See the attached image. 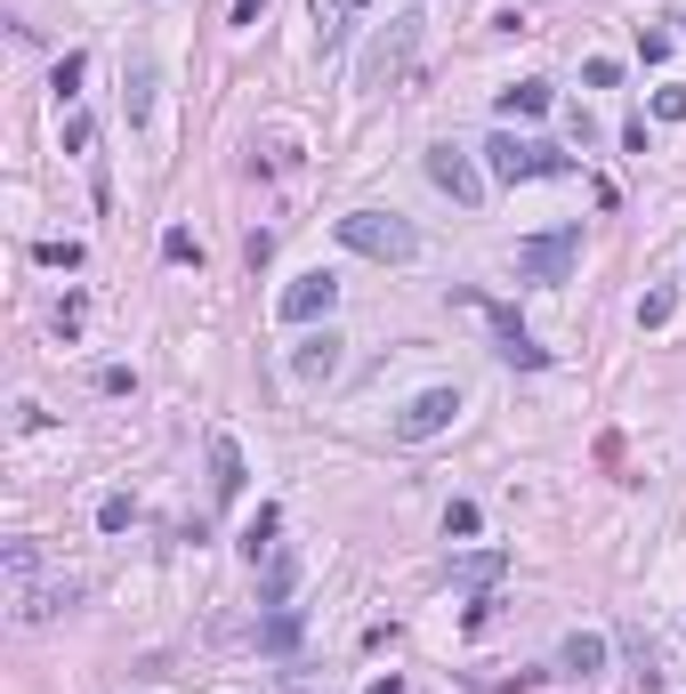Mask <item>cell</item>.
I'll use <instances>...</instances> for the list:
<instances>
[{"label":"cell","mask_w":686,"mask_h":694,"mask_svg":"<svg viewBox=\"0 0 686 694\" xmlns=\"http://www.w3.org/2000/svg\"><path fill=\"white\" fill-rule=\"evenodd\" d=\"M671 315H678V291H647L638 299V332H662Z\"/></svg>","instance_id":"23"},{"label":"cell","mask_w":686,"mask_h":694,"mask_svg":"<svg viewBox=\"0 0 686 694\" xmlns=\"http://www.w3.org/2000/svg\"><path fill=\"white\" fill-rule=\"evenodd\" d=\"M97 387H106V396H130L138 372H130V363H106V372H97Z\"/></svg>","instance_id":"30"},{"label":"cell","mask_w":686,"mask_h":694,"mask_svg":"<svg viewBox=\"0 0 686 694\" xmlns=\"http://www.w3.org/2000/svg\"><path fill=\"white\" fill-rule=\"evenodd\" d=\"M162 259H170V267H186V259H202V242L186 235V227H170V235H162Z\"/></svg>","instance_id":"26"},{"label":"cell","mask_w":686,"mask_h":694,"mask_svg":"<svg viewBox=\"0 0 686 694\" xmlns=\"http://www.w3.org/2000/svg\"><path fill=\"white\" fill-rule=\"evenodd\" d=\"M73 598H81V582H73V574H57V582H40V574H33V582H16V589H9V606H16V622H25V630H33V622H49V614H66Z\"/></svg>","instance_id":"8"},{"label":"cell","mask_w":686,"mask_h":694,"mask_svg":"<svg viewBox=\"0 0 686 694\" xmlns=\"http://www.w3.org/2000/svg\"><path fill=\"white\" fill-rule=\"evenodd\" d=\"M622 146H630V154H654V130H647V113H630V121H622Z\"/></svg>","instance_id":"28"},{"label":"cell","mask_w":686,"mask_h":694,"mask_svg":"<svg viewBox=\"0 0 686 694\" xmlns=\"http://www.w3.org/2000/svg\"><path fill=\"white\" fill-rule=\"evenodd\" d=\"M275 534H283V508H275V501H259V517L243 525V558H251V565H267V549H275Z\"/></svg>","instance_id":"17"},{"label":"cell","mask_w":686,"mask_h":694,"mask_svg":"<svg viewBox=\"0 0 686 694\" xmlns=\"http://www.w3.org/2000/svg\"><path fill=\"white\" fill-rule=\"evenodd\" d=\"M259 646H267V655H291V646H299V614H291V606H275V614H267V630H259Z\"/></svg>","instance_id":"19"},{"label":"cell","mask_w":686,"mask_h":694,"mask_svg":"<svg viewBox=\"0 0 686 694\" xmlns=\"http://www.w3.org/2000/svg\"><path fill=\"white\" fill-rule=\"evenodd\" d=\"M581 81H590V89H614L622 65H614V57H590V65H581Z\"/></svg>","instance_id":"29"},{"label":"cell","mask_w":686,"mask_h":694,"mask_svg":"<svg viewBox=\"0 0 686 694\" xmlns=\"http://www.w3.org/2000/svg\"><path fill=\"white\" fill-rule=\"evenodd\" d=\"M121 106H130V130H138V121L145 113H154V57H130V65H121Z\"/></svg>","instance_id":"13"},{"label":"cell","mask_w":686,"mask_h":694,"mask_svg":"<svg viewBox=\"0 0 686 694\" xmlns=\"http://www.w3.org/2000/svg\"><path fill=\"white\" fill-rule=\"evenodd\" d=\"M340 363H347V339L331 332V323H323V332H307L299 347H291V380H299V387H323V380H340Z\"/></svg>","instance_id":"7"},{"label":"cell","mask_w":686,"mask_h":694,"mask_svg":"<svg viewBox=\"0 0 686 694\" xmlns=\"http://www.w3.org/2000/svg\"><path fill=\"white\" fill-rule=\"evenodd\" d=\"M0 565H9V589H16V582H33V574H40V541H33V534H16L9 549H0Z\"/></svg>","instance_id":"18"},{"label":"cell","mask_w":686,"mask_h":694,"mask_svg":"<svg viewBox=\"0 0 686 694\" xmlns=\"http://www.w3.org/2000/svg\"><path fill=\"white\" fill-rule=\"evenodd\" d=\"M235 25L251 33V25H267V0H235Z\"/></svg>","instance_id":"33"},{"label":"cell","mask_w":686,"mask_h":694,"mask_svg":"<svg viewBox=\"0 0 686 694\" xmlns=\"http://www.w3.org/2000/svg\"><path fill=\"white\" fill-rule=\"evenodd\" d=\"M428 178H436L452 202H461V211H476V202H485V170H476L461 146H428Z\"/></svg>","instance_id":"9"},{"label":"cell","mask_w":686,"mask_h":694,"mask_svg":"<svg viewBox=\"0 0 686 694\" xmlns=\"http://www.w3.org/2000/svg\"><path fill=\"white\" fill-rule=\"evenodd\" d=\"M33 259H40V267H66V275H73V267H81V242H73V235H49V242H33Z\"/></svg>","instance_id":"22"},{"label":"cell","mask_w":686,"mask_h":694,"mask_svg":"<svg viewBox=\"0 0 686 694\" xmlns=\"http://www.w3.org/2000/svg\"><path fill=\"white\" fill-rule=\"evenodd\" d=\"M97 146V121L90 113H66V154H90Z\"/></svg>","instance_id":"25"},{"label":"cell","mask_w":686,"mask_h":694,"mask_svg":"<svg viewBox=\"0 0 686 694\" xmlns=\"http://www.w3.org/2000/svg\"><path fill=\"white\" fill-rule=\"evenodd\" d=\"M347 9H371V0H347Z\"/></svg>","instance_id":"35"},{"label":"cell","mask_w":686,"mask_h":694,"mask_svg":"<svg viewBox=\"0 0 686 694\" xmlns=\"http://www.w3.org/2000/svg\"><path fill=\"white\" fill-rule=\"evenodd\" d=\"M452 420H461V387H421V396L397 412V436L404 444H428V436H445Z\"/></svg>","instance_id":"5"},{"label":"cell","mask_w":686,"mask_h":694,"mask_svg":"<svg viewBox=\"0 0 686 694\" xmlns=\"http://www.w3.org/2000/svg\"><path fill=\"white\" fill-rule=\"evenodd\" d=\"M340 242L356 259H380V267H412V259H421V227L397 218V211H347L340 218Z\"/></svg>","instance_id":"1"},{"label":"cell","mask_w":686,"mask_h":694,"mask_svg":"<svg viewBox=\"0 0 686 694\" xmlns=\"http://www.w3.org/2000/svg\"><path fill=\"white\" fill-rule=\"evenodd\" d=\"M243 484H251V460H243V444L226 436V428H211V501H218V508H235V501H243Z\"/></svg>","instance_id":"11"},{"label":"cell","mask_w":686,"mask_h":694,"mask_svg":"<svg viewBox=\"0 0 686 694\" xmlns=\"http://www.w3.org/2000/svg\"><path fill=\"white\" fill-rule=\"evenodd\" d=\"M461 308H476V315L493 323V339H501V356H509V363H525V372H542V363H549V347L533 339V332H525V323H517L509 308H493V299H476V291H461Z\"/></svg>","instance_id":"6"},{"label":"cell","mask_w":686,"mask_h":694,"mask_svg":"<svg viewBox=\"0 0 686 694\" xmlns=\"http://www.w3.org/2000/svg\"><path fill=\"white\" fill-rule=\"evenodd\" d=\"M557 670H566V679H590V670H606V638H598V630H573V638L557 646Z\"/></svg>","instance_id":"14"},{"label":"cell","mask_w":686,"mask_h":694,"mask_svg":"<svg viewBox=\"0 0 686 694\" xmlns=\"http://www.w3.org/2000/svg\"><path fill=\"white\" fill-rule=\"evenodd\" d=\"M81 73H90V57H81V49H66V57H57V73H49L57 106H73V97H81Z\"/></svg>","instance_id":"20"},{"label":"cell","mask_w":686,"mask_h":694,"mask_svg":"<svg viewBox=\"0 0 686 694\" xmlns=\"http://www.w3.org/2000/svg\"><path fill=\"white\" fill-rule=\"evenodd\" d=\"M654 121H686V81H671V89H654Z\"/></svg>","instance_id":"27"},{"label":"cell","mask_w":686,"mask_h":694,"mask_svg":"<svg viewBox=\"0 0 686 694\" xmlns=\"http://www.w3.org/2000/svg\"><path fill=\"white\" fill-rule=\"evenodd\" d=\"M130 525H138V501L130 493H106V501H97V534H130Z\"/></svg>","instance_id":"21"},{"label":"cell","mask_w":686,"mask_h":694,"mask_svg":"<svg viewBox=\"0 0 686 694\" xmlns=\"http://www.w3.org/2000/svg\"><path fill=\"white\" fill-rule=\"evenodd\" d=\"M291 582H299V558H291V541L267 549V565H259V606L275 614V606H291Z\"/></svg>","instance_id":"12"},{"label":"cell","mask_w":686,"mask_h":694,"mask_svg":"<svg viewBox=\"0 0 686 694\" xmlns=\"http://www.w3.org/2000/svg\"><path fill=\"white\" fill-rule=\"evenodd\" d=\"M476 525H485V517H476V501H452V508H445V541H469Z\"/></svg>","instance_id":"24"},{"label":"cell","mask_w":686,"mask_h":694,"mask_svg":"<svg viewBox=\"0 0 686 694\" xmlns=\"http://www.w3.org/2000/svg\"><path fill=\"white\" fill-rule=\"evenodd\" d=\"M566 170H573V154H557V146H533V137H509V130L485 137V178H501V187H525V178H566Z\"/></svg>","instance_id":"2"},{"label":"cell","mask_w":686,"mask_h":694,"mask_svg":"<svg viewBox=\"0 0 686 694\" xmlns=\"http://www.w3.org/2000/svg\"><path fill=\"white\" fill-rule=\"evenodd\" d=\"M638 57H647V65H662V57H671V33H647V25H638Z\"/></svg>","instance_id":"32"},{"label":"cell","mask_w":686,"mask_h":694,"mask_svg":"<svg viewBox=\"0 0 686 694\" xmlns=\"http://www.w3.org/2000/svg\"><path fill=\"white\" fill-rule=\"evenodd\" d=\"M509 574V549H469V558H452V582L461 589H493Z\"/></svg>","instance_id":"15"},{"label":"cell","mask_w":686,"mask_h":694,"mask_svg":"<svg viewBox=\"0 0 686 694\" xmlns=\"http://www.w3.org/2000/svg\"><path fill=\"white\" fill-rule=\"evenodd\" d=\"M331 308H340V275H299L283 291V323H331Z\"/></svg>","instance_id":"10"},{"label":"cell","mask_w":686,"mask_h":694,"mask_svg":"<svg viewBox=\"0 0 686 694\" xmlns=\"http://www.w3.org/2000/svg\"><path fill=\"white\" fill-rule=\"evenodd\" d=\"M81 315H90V299H81V291H66V308H57V332L73 339V332H81Z\"/></svg>","instance_id":"31"},{"label":"cell","mask_w":686,"mask_h":694,"mask_svg":"<svg viewBox=\"0 0 686 694\" xmlns=\"http://www.w3.org/2000/svg\"><path fill=\"white\" fill-rule=\"evenodd\" d=\"M371 694H404V679H397V670H388V679H371Z\"/></svg>","instance_id":"34"},{"label":"cell","mask_w":686,"mask_h":694,"mask_svg":"<svg viewBox=\"0 0 686 694\" xmlns=\"http://www.w3.org/2000/svg\"><path fill=\"white\" fill-rule=\"evenodd\" d=\"M549 106H557L549 81H509V89H501V113H517V121H533V113H549Z\"/></svg>","instance_id":"16"},{"label":"cell","mask_w":686,"mask_h":694,"mask_svg":"<svg viewBox=\"0 0 686 694\" xmlns=\"http://www.w3.org/2000/svg\"><path fill=\"white\" fill-rule=\"evenodd\" d=\"M421 25H428V16H421V9H404L397 25L371 40V49H364V65H356V81H364V89H380V81H397V73L412 65V49H421Z\"/></svg>","instance_id":"4"},{"label":"cell","mask_w":686,"mask_h":694,"mask_svg":"<svg viewBox=\"0 0 686 694\" xmlns=\"http://www.w3.org/2000/svg\"><path fill=\"white\" fill-rule=\"evenodd\" d=\"M517 283H542V291H557L573 267H581V227H549V235H525L517 242Z\"/></svg>","instance_id":"3"}]
</instances>
